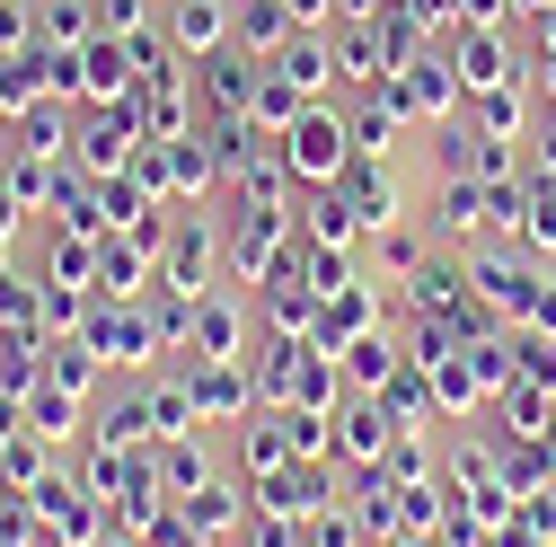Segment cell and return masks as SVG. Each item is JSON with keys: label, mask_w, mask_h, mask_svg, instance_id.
<instances>
[{"label": "cell", "mask_w": 556, "mask_h": 547, "mask_svg": "<svg viewBox=\"0 0 556 547\" xmlns=\"http://www.w3.org/2000/svg\"><path fill=\"white\" fill-rule=\"evenodd\" d=\"M521 10H556V0H521Z\"/></svg>", "instance_id": "f546056e"}, {"label": "cell", "mask_w": 556, "mask_h": 547, "mask_svg": "<svg viewBox=\"0 0 556 547\" xmlns=\"http://www.w3.org/2000/svg\"><path fill=\"white\" fill-rule=\"evenodd\" d=\"M459 89H504V44H495V27H468V36H459Z\"/></svg>", "instance_id": "277c9868"}, {"label": "cell", "mask_w": 556, "mask_h": 547, "mask_svg": "<svg viewBox=\"0 0 556 547\" xmlns=\"http://www.w3.org/2000/svg\"><path fill=\"white\" fill-rule=\"evenodd\" d=\"M309 230H318V239H354V213H344V194H309Z\"/></svg>", "instance_id": "ac0fdd59"}, {"label": "cell", "mask_w": 556, "mask_h": 547, "mask_svg": "<svg viewBox=\"0 0 556 547\" xmlns=\"http://www.w3.org/2000/svg\"><path fill=\"white\" fill-rule=\"evenodd\" d=\"M327 72H336V62H327V44H318V36H292L283 53H274V80H292L301 98H318V89H327Z\"/></svg>", "instance_id": "3957f363"}, {"label": "cell", "mask_w": 556, "mask_h": 547, "mask_svg": "<svg viewBox=\"0 0 556 547\" xmlns=\"http://www.w3.org/2000/svg\"><path fill=\"white\" fill-rule=\"evenodd\" d=\"M89 89H115V98L132 89V53H124V44H98V53H89Z\"/></svg>", "instance_id": "7c38bea8"}, {"label": "cell", "mask_w": 556, "mask_h": 547, "mask_svg": "<svg viewBox=\"0 0 556 547\" xmlns=\"http://www.w3.org/2000/svg\"><path fill=\"white\" fill-rule=\"evenodd\" d=\"M0 239H18V194L0 186Z\"/></svg>", "instance_id": "4316f807"}, {"label": "cell", "mask_w": 556, "mask_h": 547, "mask_svg": "<svg viewBox=\"0 0 556 547\" xmlns=\"http://www.w3.org/2000/svg\"><path fill=\"white\" fill-rule=\"evenodd\" d=\"M283 10H292V27H318V18L336 10V0H283Z\"/></svg>", "instance_id": "d4e9b609"}, {"label": "cell", "mask_w": 556, "mask_h": 547, "mask_svg": "<svg viewBox=\"0 0 556 547\" xmlns=\"http://www.w3.org/2000/svg\"><path fill=\"white\" fill-rule=\"evenodd\" d=\"M27 416H36V442L72 433V389H36V397H27Z\"/></svg>", "instance_id": "8fae6325"}, {"label": "cell", "mask_w": 556, "mask_h": 547, "mask_svg": "<svg viewBox=\"0 0 556 547\" xmlns=\"http://www.w3.org/2000/svg\"><path fill=\"white\" fill-rule=\"evenodd\" d=\"M239 397H248V389H239L230 362H203V371H194V416H230Z\"/></svg>", "instance_id": "5b68a950"}, {"label": "cell", "mask_w": 556, "mask_h": 547, "mask_svg": "<svg viewBox=\"0 0 556 547\" xmlns=\"http://www.w3.org/2000/svg\"><path fill=\"white\" fill-rule=\"evenodd\" d=\"M98 345H106V362H142L151 327H142V318H115V327H98Z\"/></svg>", "instance_id": "9a60e30c"}, {"label": "cell", "mask_w": 556, "mask_h": 547, "mask_svg": "<svg viewBox=\"0 0 556 547\" xmlns=\"http://www.w3.org/2000/svg\"><path fill=\"white\" fill-rule=\"evenodd\" d=\"M36 309H45V292H27L18 274H0V327H27Z\"/></svg>", "instance_id": "e0dca14e"}, {"label": "cell", "mask_w": 556, "mask_h": 547, "mask_svg": "<svg viewBox=\"0 0 556 547\" xmlns=\"http://www.w3.org/2000/svg\"><path fill=\"white\" fill-rule=\"evenodd\" d=\"M442 230H468V239L485 230V194H477V186H451V194H442Z\"/></svg>", "instance_id": "4fadbf2b"}, {"label": "cell", "mask_w": 556, "mask_h": 547, "mask_svg": "<svg viewBox=\"0 0 556 547\" xmlns=\"http://www.w3.org/2000/svg\"><path fill=\"white\" fill-rule=\"evenodd\" d=\"M539 142H547V177H556V124H547V132H539Z\"/></svg>", "instance_id": "f1b7e54d"}, {"label": "cell", "mask_w": 556, "mask_h": 547, "mask_svg": "<svg viewBox=\"0 0 556 547\" xmlns=\"http://www.w3.org/2000/svg\"><path fill=\"white\" fill-rule=\"evenodd\" d=\"M132 274H142L132 247H98V292H132Z\"/></svg>", "instance_id": "d6986e66"}, {"label": "cell", "mask_w": 556, "mask_h": 547, "mask_svg": "<svg viewBox=\"0 0 556 547\" xmlns=\"http://www.w3.org/2000/svg\"><path fill=\"white\" fill-rule=\"evenodd\" d=\"M203 256H213V239H203V230H194V239H177V247H168V283H177V292H186V301H194V292H203Z\"/></svg>", "instance_id": "30bf717a"}, {"label": "cell", "mask_w": 556, "mask_h": 547, "mask_svg": "<svg viewBox=\"0 0 556 547\" xmlns=\"http://www.w3.org/2000/svg\"><path fill=\"white\" fill-rule=\"evenodd\" d=\"M222 27H230V10H222V0H177V10H168L177 53H213V44H222Z\"/></svg>", "instance_id": "7a4b0ae2"}, {"label": "cell", "mask_w": 556, "mask_h": 547, "mask_svg": "<svg viewBox=\"0 0 556 547\" xmlns=\"http://www.w3.org/2000/svg\"><path fill=\"white\" fill-rule=\"evenodd\" d=\"M194 327V362H230V345H239V309H203V318H186Z\"/></svg>", "instance_id": "52a82bcc"}, {"label": "cell", "mask_w": 556, "mask_h": 547, "mask_svg": "<svg viewBox=\"0 0 556 547\" xmlns=\"http://www.w3.org/2000/svg\"><path fill=\"white\" fill-rule=\"evenodd\" d=\"M530 27H539V44L556 53V10H530Z\"/></svg>", "instance_id": "83f0119b"}, {"label": "cell", "mask_w": 556, "mask_h": 547, "mask_svg": "<svg viewBox=\"0 0 556 547\" xmlns=\"http://www.w3.org/2000/svg\"><path fill=\"white\" fill-rule=\"evenodd\" d=\"M354 380H389V345H380V335H363V345H354Z\"/></svg>", "instance_id": "7402d4cb"}, {"label": "cell", "mask_w": 556, "mask_h": 547, "mask_svg": "<svg viewBox=\"0 0 556 547\" xmlns=\"http://www.w3.org/2000/svg\"><path fill=\"white\" fill-rule=\"evenodd\" d=\"M521 239H530V247H556V177L521 194Z\"/></svg>", "instance_id": "9c48e42d"}, {"label": "cell", "mask_w": 556, "mask_h": 547, "mask_svg": "<svg viewBox=\"0 0 556 547\" xmlns=\"http://www.w3.org/2000/svg\"><path fill=\"white\" fill-rule=\"evenodd\" d=\"M230 486H203V495H186V530H230Z\"/></svg>", "instance_id": "5bb4252c"}, {"label": "cell", "mask_w": 556, "mask_h": 547, "mask_svg": "<svg viewBox=\"0 0 556 547\" xmlns=\"http://www.w3.org/2000/svg\"><path fill=\"white\" fill-rule=\"evenodd\" d=\"M459 18L468 27H504V0H459Z\"/></svg>", "instance_id": "cb8c5ba5"}, {"label": "cell", "mask_w": 556, "mask_h": 547, "mask_svg": "<svg viewBox=\"0 0 556 547\" xmlns=\"http://www.w3.org/2000/svg\"><path fill=\"white\" fill-rule=\"evenodd\" d=\"M239 36L265 44V53H283V44H292V10H274V0H248V10H239Z\"/></svg>", "instance_id": "8992f818"}, {"label": "cell", "mask_w": 556, "mask_h": 547, "mask_svg": "<svg viewBox=\"0 0 556 547\" xmlns=\"http://www.w3.org/2000/svg\"><path fill=\"white\" fill-rule=\"evenodd\" d=\"M309 547H354V521H344V512H318V521H309Z\"/></svg>", "instance_id": "44dd1931"}, {"label": "cell", "mask_w": 556, "mask_h": 547, "mask_svg": "<svg viewBox=\"0 0 556 547\" xmlns=\"http://www.w3.org/2000/svg\"><path fill=\"white\" fill-rule=\"evenodd\" d=\"M124 160H132V115L89 124V168H124Z\"/></svg>", "instance_id": "ba28073f"}, {"label": "cell", "mask_w": 556, "mask_h": 547, "mask_svg": "<svg viewBox=\"0 0 556 547\" xmlns=\"http://www.w3.org/2000/svg\"><path fill=\"white\" fill-rule=\"evenodd\" d=\"M248 547H292V530H283V521H256V530H248Z\"/></svg>", "instance_id": "484cf974"}, {"label": "cell", "mask_w": 556, "mask_h": 547, "mask_svg": "<svg viewBox=\"0 0 556 547\" xmlns=\"http://www.w3.org/2000/svg\"><path fill=\"white\" fill-rule=\"evenodd\" d=\"M344 450H354V459H380V450H389V416H380V406H363V416H354Z\"/></svg>", "instance_id": "2e32d148"}, {"label": "cell", "mask_w": 556, "mask_h": 547, "mask_svg": "<svg viewBox=\"0 0 556 547\" xmlns=\"http://www.w3.org/2000/svg\"><path fill=\"white\" fill-rule=\"evenodd\" d=\"M115 36H132V27H142V0H106V10H98Z\"/></svg>", "instance_id": "603a6c76"}, {"label": "cell", "mask_w": 556, "mask_h": 547, "mask_svg": "<svg viewBox=\"0 0 556 547\" xmlns=\"http://www.w3.org/2000/svg\"><path fill=\"white\" fill-rule=\"evenodd\" d=\"M344 151H354V124L327 115V106H301L292 132H283V177H301V186H336V177H344Z\"/></svg>", "instance_id": "6da1fadb"}, {"label": "cell", "mask_w": 556, "mask_h": 547, "mask_svg": "<svg viewBox=\"0 0 556 547\" xmlns=\"http://www.w3.org/2000/svg\"><path fill=\"white\" fill-rule=\"evenodd\" d=\"M485 132H495V142H504V132H521V98H513V89L485 98Z\"/></svg>", "instance_id": "ffe728a7"}, {"label": "cell", "mask_w": 556, "mask_h": 547, "mask_svg": "<svg viewBox=\"0 0 556 547\" xmlns=\"http://www.w3.org/2000/svg\"><path fill=\"white\" fill-rule=\"evenodd\" d=\"M0 265H10V239H0Z\"/></svg>", "instance_id": "4dcf8cb0"}]
</instances>
